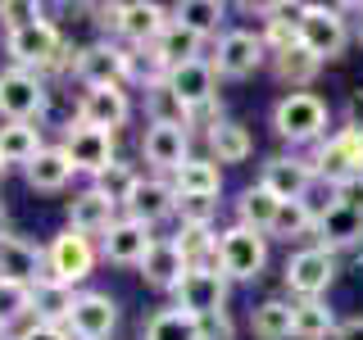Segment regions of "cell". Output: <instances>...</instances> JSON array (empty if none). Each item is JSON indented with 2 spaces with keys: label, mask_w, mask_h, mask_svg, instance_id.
<instances>
[{
  "label": "cell",
  "mask_w": 363,
  "mask_h": 340,
  "mask_svg": "<svg viewBox=\"0 0 363 340\" xmlns=\"http://www.w3.org/2000/svg\"><path fill=\"white\" fill-rule=\"evenodd\" d=\"M41 150V123H0V164L5 168H28Z\"/></svg>",
  "instance_id": "obj_29"
},
{
  "label": "cell",
  "mask_w": 363,
  "mask_h": 340,
  "mask_svg": "<svg viewBox=\"0 0 363 340\" xmlns=\"http://www.w3.org/2000/svg\"><path fill=\"white\" fill-rule=\"evenodd\" d=\"M268 268V236L250 227H223L218 232V272L227 281H259Z\"/></svg>",
  "instance_id": "obj_5"
},
{
  "label": "cell",
  "mask_w": 363,
  "mask_h": 340,
  "mask_svg": "<svg viewBox=\"0 0 363 340\" xmlns=\"http://www.w3.org/2000/svg\"><path fill=\"white\" fill-rule=\"evenodd\" d=\"M218 196H177V213L173 218L182 227H213V218H218Z\"/></svg>",
  "instance_id": "obj_41"
},
{
  "label": "cell",
  "mask_w": 363,
  "mask_h": 340,
  "mask_svg": "<svg viewBox=\"0 0 363 340\" xmlns=\"http://www.w3.org/2000/svg\"><path fill=\"white\" fill-rule=\"evenodd\" d=\"M332 128V105L318 91H286L272 105V132L291 145H318Z\"/></svg>",
  "instance_id": "obj_2"
},
{
  "label": "cell",
  "mask_w": 363,
  "mask_h": 340,
  "mask_svg": "<svg viewBox=\"0 0 363 340\" xmlns=\"http://www.w3.org/2000/svg\"><path fill=\"white\" fill-rule=\"evenodd\" d=\"M173 191L177 196H223V168L209 154H191L173 173Z\"/></svg>",
  "instance_id": "obj_32"
},
{
  "label": "cell",
  "mask_w": 363,
  "mask_h": 340,
  "mask_svg": "<svg viewBox=\"0 0 363 340\" xmlns=\"http://www.w3.org/2000/svg\"><path fill=\"white\" fill-rule=\"evenodd\" d=\"M5 55H9L14 68H28V73H37V77L73 68V45L64 41L60 23H50V18L32 23V28H23V32H5Z\"/></svg>",
  "instance_id": "obj_1"
},
{
  "label": "cell",
  "mask_w": 363,
  "mask_h": 340,
  "mask_svg": "<svg viewBox=\"0 0 363 340\" xmlns=\"http://www.w3.org/2000/svg\"><path fill=\"white\" fill-rule=\"evenodd\" d=\"M155 241H159L155 227L136 222V218H128V213H118V222L100 236V259L113 264V268H141Z\"/></svg>",
  "instance_id": "obj_13"
},
{
  "label": "cell",
  "mask_w": 363,
  "mask_h": 340,
  "mask_svg": "<svg viewBox=\"0 0 363 340\" xmlns=\"http://www.w3.org/2000/svg\"><path fill=\"white\" fill-rule=\"evenodd\" d=\"M177 249L186 268H218V232L213 227H177Z\"/></svg>",
  "instance_id": "obj_35"
},
{
  "label": "cell",
  "mask_w": 363,
  "mask_h": 340,
  "mask_svg": "<svg viewBox=\"0 0 363 340\" xmlns=\"http://www.w3.org/2000/svg\"><path fill=\"white\" fill-rule=\"evenodd\" d=\"M209 64H213V73H218V77L241 82V77L259 73V68L268 64V50H264V41H259V32H250V28H227L223 37L213 41Z\"/></svg>",
  "instance_id": "obj_10"
},
{
  "label": "cell",
  "mask_w": 363,
  "mask_h": 340,
  "mask_svg": "<svg viewBox=\"0 0 363 340\" xmlns=\"http://www.w3.org/2000/svg\"><path fill=\"white\" fill-rule=\"evenodd\" d=\"M5 222H9V218H5V204H0V236H5V232H9V227H5Z\"/></svg>",
  "instance_id": "obj_50"
},
{
  "label": "cell",
  "mask_w": 363,
  "mask_h": 340,
  "mask_svg": "<svg viewBox=\"0 0 363 340\" xmlns=\"http://www.w3.org/2000/svg\"><path fill=\"white\" fill-rule=\"evenodd\" d=\"M277 196L272 191H264L255 181V186H245L241 196H236V227H250V232H259V236H268L272 232V218H277Z\"/></svg>",
  "instance_id": "obj_33"
},
{
  "label": "cell",
  "mask_w": 363,
  "mask_h": 340,
  "mask_svg": "<svg viewBox=\"0 0 363 340\" xmlns=\"http://www.w3.org/2000/svg\"><path fill=\"white\" fill-rule=\"evenodd\" d=\"M132 68H136V60H132L128 45L91 41L82 50H73V68H68V73L82 82V91H91V86H123L132 77Z\"/></svg>",
  "instance_id": "obj_4"
},
{
  "label": "cell",
  "mask_w": 363,
  "mask_h": 340,
  "mask_svg": "<svg viewBox=\"0 0 363 340\" xmlns=\"http://www.w3.org/2000/svg\"><path fill=\"white\" fill-rule=\"evenodd\" d=\"M295 41H300L318 64L340 60L345 45H350V18L340 14V5H309L304 23L295 28Z\"/></svg>",
  "instance_id": "obj_7"
},
{
  "label": "cell",
  "mask_w": 363,
  "mask_h": 340,
  "mask_svg": "<svg viewBox=\"0 0 363 340\" xmlns=\"http://www.w3.org/2000/svg\"><path fill=\"white\" fill-rule=\"evenodd\" d=\"M136 177H141V173H136L132 164L113 159V164H109V168H105V173H100L96 181H91V186H96L105 200H113V204L123 209V204H128V196H132V186H136Z\"/></svg>",
  "instance_id": "obj_40"
},
{
  "label": "cell",
  "mask_w": 363,
  "mask_h": 340,
  "mask_svg": "<svg viewBox=\"0 0 363 340\" xmlns=\"http://www.w3.org/2000/svg\"><path fill=\"white\" fill-rule=\"evenodd\" d=\"M64 154H68V164H73L77 173H86L91 181H96L113 159H118V136L82 128V123H68L64 128Z\"/></svg>",
  "instance_id": "obj_12"
},
{
  "label": "cell",
  "mask_w": 363,
  "mask_h": 340,
  "mask_svg": "<svg viewBox=\"0 0 363 340\" xmlns=\"http://www.w3.org/2000/svg\"><path fill=\"white\" fill-rule=\"evenodd\" d=\"M164 82L173 86L191 109H196V118H200V113H213V118H223V113H218V73H213L209 55H200V60L173 68ZM213 118H209V123H213Z\"/></svg>",
  "instance_id": "obj_14"
},
{
  "label": "cell",
  "mask_w": 363,
  "mask_h": 340,
  "mask_svg": "<svg viewBox=\"0 0 363 340\" xmlns=\"http://www.w3.org/2000/svg\"><path fill=\"white\" fill-rule=\"evenodd\" d=\"M73 173H77V168L68 164L64 145H45V150L32 159L28 168H23L28 186H32V191H41V196H55V191H64L68 181H73Z\"/></svg>",
  "instance_id": "obj_28"
},
{
  "label": "cell",
  "mask_w": 363,
  "mask_h": 340,
  "mask_svg": "<svg viewBox=\"0 0 363 340\" xmlns=\"http://www.w3.org/2000/svg\"><path fill=\"white\" fill-rule=\"evenodd\" d=\"M118 213L123 209L113 200H105L96 186H86V191H77V196L68 200V232L86 236V241H100V236L118 222Z\"/></svg>",
  "instance_id": "obj_21"
},
{
  "label": "cell",
  "mask_w": 363,
  "mask_h": 340,
  "mask_svg": "<svg viewBox=\"0 0 363 340\" xmlns=\"http://www.w3.org/2000/svg\"><path fill=\"white\" fill-rule=\"evenodd\" d=\"M41 277H45V254H41V245L23 241V236H14V232L0 236V281L37 286Z\"/></svg>",
  "instance_id": "obj_22"
},
{
  "label": "cell",
  "mask_w": 363,
  "mask_h": 340,
  "mask_svg": "<svg viewBox=\"0 0 363 340\" xmlns=\"http://www.w3.org/2000/svg\"><path fill=\"white\" fill-rule=\"evenodd\" d=\"M45 100H50V91H45L37 73L14 68V64L0 68V118L5 123H41Z\"/></svg>",
  "instance_id": "obj_8"
},
{
  "label": "cell",
  "mask_w": 363,
  "mask_h": 340,
  "mask_svg": "<svg viewBox=\"0 0 363 340\" xmlns=\"http://www.w3.org/2000/svg\"><path fill=\"white\" fill-rule=\"evenodd\" d=\"M45 9L37 5V0H0V28L5 32H23L32 28V23H41Z\"/></svg>",
  "instance_id": "obj_42"
},
{
  "label": "cell",
  "mask_w": 363,
  "mask_h": 340,
  "mask_svg": "<svg viewBox=\"0 0 363 340\" xmlns=\"http://www.w3.org/2000/svg\"><path fill=\"white\" fill-rule=\"evenodd\" d=\"M141 277H145V286H155V290H177V281L186 277V259H182L173 236H159L150 245V254H145V264H141Z\"/></svg>",
  "instance_id": "obj_25"
},
{
  "label": "cell",
  "mask_w": 363,
  "mask_h": 340,
  "mask_svg": "<svg viewBox=\"0 0 363 340\" xmlns=\"http://www.w3.org/2000/svg\"><path fill=\"white\" fill-rule=\"evenodd\" d=\"M145 340H200V327L191 313L182 309H159L145 322Z\"/></svg>",
  "instance_id": "obj_38"
},
{
  "label": "cell",
  "mask_w": 363,
  "mask_h": 340,
  "mask_svg": "<svg viewBox=\"0 0 363 340\" xmlns=\"http://www.w3.org/2000/svg\"><path fill=\"white\" fill-rule=\"evenodd\" d=\"M332 340H363V313L359 317H340V327H336Z\"/></svg>",
  "instance_id": "obj_47"
},
{
  "label": "cell",
  "mask_w": 363,
  "mask_h": 340,
  "mask_svg": "<svg viewBox=\"0 0 363 340\" xmlns=\"http://www.w3.org/2000/svg\"><path fill=\"white\" fill-rule=\"evenodd\" d=\"M336 272H340L336 254H327V249H318V245H304V249H295V254L286 259L281 281H286V290L295 295V300H323V295L332 290Z\"/></svg>",
  "instance_id": "obj_9"
},
{
  "label": "cell",
  "mask_w": 363,
  "mask_h": 340,
  "mask_svg": "<svg viewBox=\"0 0 363 340\" xmlns=\"http://www.w3.org/2000/svg\"><path fill=\"white\" fill-rule=\"evenodd\" d=\"M32 286H18V281H0V327L18 332L23 322H32Z\"/></svg>",
  "instance_id": "obj_39"
},
{
  "label": "cell",
  "mask_w": 363,
  "mask_h": 340,
  "mask_svg": "<svg viewBox=\"0 0 363 340\" xmlns=\"http://www.w3.org/2000/svg\"><path fill=\"white\" fill-rule=\"evenodd\" d=\"M313 181L318 177H313L309 154H268L264 168H259V186L272 191L281 204H286V200H304Z\"/></svg>",
  "instance_id": "obj_15"
},
{
  "label": "cell",
  "mask_w": 363,
  "mask_h": 340,
  "mask_svg": "<svg viewBox=\"0 0 363 340\" xmlns=\"http://www.w3.org/2000/svg\"><path fill=\"white\" fill-rule=\"evenodd\" d=\"M227 290L232 281L218 268H186V277L173 290V309L191 313V317H209V313H227Z\"/></svg>",
  "instance_id": "obj_11"
},
{
  "label": "cell",
  "mask_w": 363,
  "mask_h": 340,
  "mask_svg": "<svg viewBox=\"0 0 363 340\" xmlns=\"http://www.w3.org/2000/svg\"><path fill=\"white\" fill-rule=\"evenodd\" d=\"M123 213L136 222H145V227H155V222H164V218H173L177 213V191H173V177H136V186H132V196L128 204H123Z\"/></svg>",
  "instance_id": "obj_19"
},
{
  "label": "cell",
  "mask_w": 363,
  "mask_h": 340,
  "mask_svg": "<svg viewBox=\"0 0 363 340\" xmlns=\"http://www.w3.org/2000/svg\"><path fill=\"white\" fill-rule=\"evenodd\" d=\"M141 91H145V118L150 123H159V128H182V132L196 128V109H191L168 82H150Z\"/></svg>",
  "instance_id": "obj_26"
},
{
  "label": "cell",
  "mask_w": 363,
  "mask_h": 340,
  "mask_svg": "<svg viewBox=\"0 0 363 340\" xmlns=\"http://www.w3.org/2000/svg\"><path fill=\"white\" fill-rule=\"evenodd\" d=\"M118 327V304L105 290H77L73 313H68V336L73 340H109Z\"/></svg>",
  "instance_id": "obj_18"
},
{
  "label": "cell",
  "mask_w": 363,
  "mask_h": 340,
  "mask_svg": "<svg viewBox=\"0 0 363 340\" xmlns=\"http://www.w3.org/2000/svg\"><path fill=\"white\" fill-rule=\"evenodd\" d=\"M340 317L327 300H291V336L295 340H332Z\"/></svg>",
  "instance_id": "obj_30"
},
{
  "label": "cell",
  "mask_w": 363,
  "mask_h": 340,
  "mask_svg": "<svg viewBox=\"0 0 363 340\" xmlns=\"http://www.w3.org/2000/svg\"><path fill=\"white\" fill-rule=\"evenodd\" d=\"M132 118V96L123 86H91L77 96V123L82 128H96V132H113Z\"/></svg>",
  "instance_id": "obj_17"
},
{
  "label": "cell",
  "mask_w": 363,
  "mask_h": 340,
  "mask_svg": "<svg viewBox=\"0 0 363 340\" xmlns=\"http://www.w3.org/2000/svg\"><path fill=\"white\" fill-rule=\"evenodd\" d=\"M168 23V9L164 5H150V0H128V5H113V37L128 50H145Z\"/></svg>",
  "instance_id": "obj_16"
},
{
  "label": "cell",
  "mask_w": 363,
  "mask_h": 340,
  "mask_svg": "<svg viewBox=\"0 0 363 340\" xmlns=\"http://www.w3.org/2000/svg\"><path fill=\"white\" fill-rule=\"evenodd\" d=\"M73 300H77V290H68V286H60V281H50V277H41L37 286H32V313H37V322L68 327Z\"/></svg>",
  "instance_id": "obj_34"
},
{
  "label": "cell",
  "mask_w": 363,
  "mask_h": 340,
  "mask_svg": "<svg viewBox=\"0 0 363 340\" xmlns=\"http://www.w3.org/2000/svg\"><path fill=\"white\" fill-rule=\"evenodd\" d=\"M141 159L155 168L159 177H173L177 168L191 159V132H182V128H159V123H150V128L141 132Z\"/></svg>",
  "instance_id": "obj_20"
},
{
  "label": "cell",
  "mask_w": 363,
  "mask_h": 340,
  "mask_svg": "<svg viewBox=\"0 0 363 340\" xmlns=\"http://www.w3.org/2000/svg\"><path fill=\"white\" fill-rule=\"evenodd\" d=\"M259 14L264 23H281V28H300L304 14H309V5L304 0H272V5H259Z\"/></svg>",
  "instance_id": "obj_43"
},
{
  "label": "cell",
  "mask_w": 363,
  "mask_h": 340,
  "mask_svg": "<svg viewBox=\"0 0 363 340\" xmlns=\"http://www.w3.org/2000/svg\"><path fill=\"white\" fill-rule=\"evenodd\" d=\"M5 173H9V168H5V164H0V177H5Z\"/></svg>",
  "instance_id": "obj_53"
},
{
  "label": "cell",
  "mask_w": 363,
  "mask_h": 340,
  "mask_svg": "<svg viewBox=\"0 0 363 340\" xmlns=\"http://www.w3.org/2000/svg\"><path fill=\"white\" fill-rule=\"evenodd\" d=\"M14 340H73V336H68V327H50V322L32 317V322H23L14 332Z\"/></svg>",
  "instance_id": "obj_45"
},
{
  "label": "cell",
  "mask_w": 363,
  "mask_h": 340,
  "mask_svg": "<svg viewBox=\"0 0 363 340\" xmlns=\"http://www.w3.org/2000/svg\"><path fill=\"white\" fill-rule=\"evenodd\" d=\"M196 327H200V340H236V322H232V313L196 317Z\"/></svg>",
  "instance_id": "obj_44"
},
{
  "label": "cell",
  "mask_w": 363,
  "mask_h": 340,
  "mask_svg": "<svg viewBox=\"0 0 363 340\" xmlns=\"http://www.w3.org/2000/svg\"><path fill=\"white\" fill-rule=\"evenodd\" d=\"M313 209L304 200H286V204H277V218H272V232H268V241H300V236H313Z\"/></svg>",
  "instance_id": "obj_37"
},
{
  "label": "cell",
  "mask_w": 363,
  "mask_h": 340,
  "mask_svg": "<svg viewBox=\"0 0 363 340\" xmlns=\"http://www.w3.org/2000/svg\"><path fill=\"white\" fill-rule=\"evenodd\" d=\"M268 68H272V77H277L281 86H291V91H309L318 82V73H323V64H318L300 41H295L291 50H281V55H268Z\"/></svg>",
  "instance_id": "obj_31"
},
{
  "label": "cell",
  "mask_w": 363,
  "mask_h": 340,
  "mask_svg": "<svg viewBox=\"0 0 363 340\" xmlns=\"http://www.w3.org/2000/svg\"><path fill=\"white\" fill-rule=\"evenodd\" d=\"M354 272H363V254H359V259H354Z\"/></svg>",
  "instance_id": "obj_52"
},
{
  "label": "cell",
  "mask_w": 363,
  "mask_h": 340,
  "mask_svg": "<svg viewBox=\"0 0 363 340\" xmlns=\"http://www.w3.org/2000/svg\"><path fill=\"white\" fill-rule=\"evenodd\" d=\"M336 204H345V209L363 213V173H359V177H345V181H336Z\"/></svg>",
  "instance_id": "obj_46"
},
{
  "label": "cell",
  "mask_w": 363,
  "mask_h": 340,
  "mask_svg": "<svg viewBox=\"0 0 363 340\" xmlns=\"http://www.w3.org/2000/svg\"><path fill=\"white\" fill-rule=\"evenodd\" d=\"M255 340H291V300H264L250 309Z\"/></svg>",
  "instance_id": "obj_36"
},
{
  "label": "cell",
  "mask_w": 363,
  "mask_h": 340,
  "mask_svg": "<svg viewBox=\"0 0 363 340\" xmlns=\"http://www.w3.org/2000/svg\"><path fill=\"white\" fill-rule=\"evenodd\" d=\"M340 14H354V41L363 45V5H340Z\"/></svg>",
  "instance_id": "obj_49"
},
{
  "label": "cell",
  "mask_w": 363,
  "mask_h": 340,
  "mask_svg": "<svg viewBox=\"0 0 363 340\" xmlns=\"http://www.w3.org/2000/svg\"><path fill=\"white\" fill-rule=\"evenodd\" d=\"M0 340H14V332H9V327H0Z\"/></svg>",
  "instance_id": "obj_51"
},
{
  "label": "cell",
  "mask_w": 363,
  "mask_h": 340,
  "mask_svg": "<svg viewBox=\"0 0 363 340\" xmlns=\"http://www.w3.org/2000/svg\"><path fill=\"white\" fill-rule=\"evenodd\" d=\"M41 254H45V277L68 286V290H77L100 264V245L86 241V236H77V232H68V227L50 236V245H45Z\"/></svg>",
  "instance_id": "obj_3"
},
{
  "label": "cell",
  "mask_w": 363,
  "mask_h": 340,
  "mask_svg": "<svg viewBox=\"0 0 363 340\" xmlns=\"http://www.w3.org/2000/svg\"><path fill=\"white\" fill-rule=\"evenodd\" d=\"M204 145H209V159L218 168L223 164H245V159L255 154V136L236 118H213L209 128H204Z\"/></svg>",
  "instance_id": "obj_24"
},
{
  "label": "cell",
  "mask_w": 363,
  "mask_h": 340,
  "mask_svg": "<svg viewBox=\"0 0 363 340\" xmlns=\"http://www.w3.org/2000/svg\"><path fill=\"white\" fill-rule=\"evenodd\" d=\"M313 245L327 249V254L359 249V245H363V213L345 209V204H332V209L318 218V227H313Z\"/></svg>",
  "instance_id": "obj_23"
},
{
  "label": "cell",
  "mask_w": 363,
  "mask_h": 340,
  "mask_svg": "<svg viewBox=\"0 0 363 340\" xmlns=\"http://www.w3.org/2000/svg\"><path fill=\"white\" fill-rule=\"evenodd\" d=\"M168 18H177L182 28H191L200 41H218L227 32V5L223 0H182L168 9Z\"/></svg>",
  "instance_id": "obj_27"
},
{
  "label": "cell",
  "mask_w": 363,
  "mask_h": 340,
  "mask_svg": "<svg viewBox=\"0 0 363 340\" xmlns=\"http://www.w3.org/2000/svg\"><path fill=\"white\" fill-rule=\"evenodd\" d=\"M309 164H313V177L327 181V186H336V181H345V177H359L363 173V132L359 128L327 132L323 141L313 145Z\"/></svg>",
  "instance_id": "obj_6"
},
{
  "label": "cell",
  "mask_w": 363,
  "mask_h": 340,
  "mask_svg": "<svg viewBox=\"0 0 363 340\" xmlns=\"http://www.w3.org/2000/svg\"><path fill=\"white\" fill-rule=\"evenodd\" d=\"M345 128H359L363 132V91L350 96V109H345Z\"/></svg>",
  "instance_id": "obj_48"
}]
</instances>
